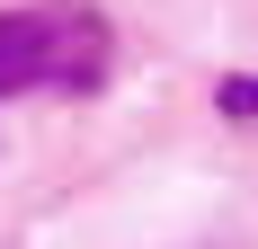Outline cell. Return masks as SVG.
Returning a JSON list of instances; mask_svg holds the SVG:
<instances>
[{
	"mask_svg": "<svg viewBox=\"0 0 258 249\" xmlns=\"http://www.w3.org/2000/svg\"><path fill=\"white\" fill-rule=\"evenodd\" d=\"M107 80V18L89 9H0V98H89Z\"/></svg>",
	"mask_w": 258,
	"mask_h": 249,
	"instance_id": "obj_1",
	"label": "cell"
},
{
	"mask_svg": "<svg viewBox=\"0 0 258 249\" xmlns=\"http://www.w3.org/2000/svg\"><path fill=\"white\" fill-rule=\"evenodd\" d=\"M214 98H223V116H258V72H240V80H223Z\"/></svg>",
	"mask_w": 258,
	"mask_h": 249,
	"instance_id": "obj_2",
	"label": "cell"
}]
</instances>
